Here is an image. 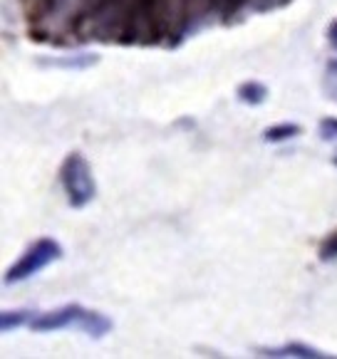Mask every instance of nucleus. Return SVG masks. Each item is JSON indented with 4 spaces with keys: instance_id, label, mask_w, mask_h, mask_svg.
<instances>
[{
    "instance_id": "423d86ee",
    "label": "nucleus",
    "mask_w": 337,
    "mask_h": 359,
    "mask_svg": "<svg viewBox=\"0 0 337 359\" xmlns=\"http://www.w3.org/2000/svg\"><path fill=\"white\" fill-rule=\"evenodd\" d=\"M303 129L298 124H275V127H268L263 132V139L270 144H280V142H288V139L300 137Z\"/></svg>"
},
{
    "instance_id": "0eeeda50",
    "label": "nucleus",
    "mask_w": 337,
    "mask_h": 359,
    "mask_svg": "<svg viewBox=\"0 0 337 359\" xmlns=\"http://www.w3.org/2000/svg\"><path fill=\"white\" fill-rule=\"evenodd\" d=\"M265 97H268V87L260 85V82H246V85L238 87V100L246 102V104H263Z\"/></svg>"
},
{
    "instance_id": "39448f33",
    "label": "nucleus",
    "mask_w": 337,
    "mask_h": 359,
    "mask_svg": "<svg viewBox=\"0 0 337 359\" xmlns=\"http://www.w3.org/2000/svg\"><path fill=\"white\" fill-rule=\"evenodd\" d=\"M32 317H35V312L30 310H8L0 315V332H13V330H18L20 325H30Z\"/></svg>"
},
{
    "instance_id": "f03ea898",
    "label": "nucleus",
    "mask_w": 337,
    "mask_h": 359,
    "mask_svg": "<svg viewBox=\"0 0 337 359\" xmlns=\"http://www.w3.org/2000/svg\"><path fill=\"white\" fill-rule=\"evenodd\" d=\"M60 184H62L65 196H67L72 208H84L97 194L92 166L79 151H72L65 156L62 166H60Z\"/></svg>"
},
{
    "instance_id": "1a4fd4ad",
    "label": "nucleus",
    "mask_w": 337,
    "mask_h": 359,
    "mask_svg": "<svg viewBox=\"0 0 337 359\" xmlns=\"http://www.w3.org/2000/svg\"><path fill=\"white\" fill-rule=\"evenodd\" d=\"M320 137L325 139V142H332V139H337V116H325L320 122Z\"/></svg>"
},
{
    "instance_id": "ddd939ff",
    "label": "nucleus",
    "mask_w": 337,
    "mask_h": 359,
    "mask_svg": "<svg viewBox=\"0 0 337 359\" xmlns=\"http://www.w3.org/2000/svg\"><path fill=\"white\" fill-rule=\"evenodd\" d=\"M332 164H335V166H337V156H335V158H332Z\"/></svg>"
},
{
    "instance_id": "20e7f679",
    "label": "nucleus",
    "mask_w": 337,
    "mask_h": 359,
    "mask_svg": "<svg viewBox=\"0 0 337 359\" xmlns=\"http://www.w3.org/2000/svg\"><path fill=\"white\" fill-rule=\"evenodd\" d=\"M260 357H268V359H322V357H330V354L320 352V349L310 347V344L288 342V344H283V347H263L260 349Z\"/></svg>"
},
{
    "instance_id": "f257e3e1",
    "label": "nucleus",
    "mask_w": 337,
    "mask_h": 359,
    "mask_svg": "<svg viewBox=\"0 0 337 359\" xmlns=\"http://www.w3.org/2000/svg\"><path fill=\"white\" fill-rule=\"evenodd\" d=\"M30 327L35 332H58V330H79V332L90 334V337L100 339L112 332V320L97 310H87L82 305H65L53 312H40L32 317Z\"/></svg>"
},
{
    "instance_id": "f8f14e48",
    "label": "nucleus",
    "mask_w": 337,
    "mask_h": 359,
    "mask_svg": "<svg viewBox=\"0 0 337 359\" xmlns=\"http://www.w3.org/2000/svg\"><path fill=\"white\" fill-rule=\"evenodd\" d=\"M330 77H335V79H337V62H332V65H330Z\"/></svg>"
},
{
    "instance_id": "9d476101",
    "label": "nucleus",
    "mask_w": 337,
    "mask_h": 359,
    "mask_svg": "<svg viewBox=\"0 0 337 359\" xmlns=\"http://www.w3.org/2000/svg\"><path fill=\"white\" fill-rule=\"evenodd\" d=\"M228 3H236V6H243V3H251V6H256L258 11H265V8L280 6V3H285V0H228Z\"/></svg>"
},
{
    "instance_id": "9b49d317",
    "label": "nucleus",
    "mask_w": 337,
    "mask_h": 359,
    "mask_svg": "<svg viewBox=\"0 0 337 359\" xmlns=\"http://www.w3.org/2000/svg\"><path fill=\"white\" fill-rule=\"evenodd\" d=\"M327 37H330V45L337 50V20L330 25V30H327Z\"/></svg>"
},
{
    "instance_id": "7ed1b4c3",
    "label": "nucleus",
    "mask_w": 337,
    "mask_h": 359,
    "mask_svg": "<svg viewBox=\"0 0 337 359\" xmlns=\"http://www.w3.org/2000/svg\"><path fill=\"white\" fill-rule=\"evenodd\" d=\"M60 258H62V245L55 238H40L13 263V268L6 273V283L15 285V283L30 280L32 275H37L40 270H45Z\"/></svg>"
},
{
    "instance_id": "6e6552de",
    "label": "nucleus",
    "mask_w": 337,
    "mask_h": 359,
    "mask_svg": "<svg viewBox=\"0 0 337 359\" xmlns=\"http://www.w3.org/2000/svg\"><path fill=\"white\" fill-rule=\"evenodd\" d=\"M320 260L322 263H330V260H337V231H332L330 236L322 241L320 245Z\"/></svg>"
}]
</instances>
